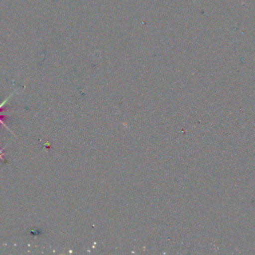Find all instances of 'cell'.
<instances>
[{
    "label": "cell",
    "mask_w": 255,
    "mask_h": 255,
    "mask_svg": "<svg viewBox=\"0 0 255 255\" xmlns=\"http://www.w3.org/2000/svg\"><path fill=\"white\" fill-rule=\"evenodd\" d=\"M12 95H13V94H12L10 96V97H7V99H5V100H4V101H3L2 103H1V104H0V112H2V111H1V108H2L3 106H4V105L5 104L6 102H7V100H8V99L10 98V97H11ZM5 118V116H4V115H0V124H2V125L5 126L6 127L5 124H4V123H3V121H1V119H2V118Z\"/></svg>",
    "instance_id": "cell-1"
}]
</instances>
